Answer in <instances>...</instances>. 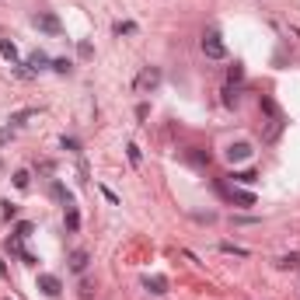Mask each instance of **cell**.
Listing matches in <instances>:
<instances>
[{"label": "cell", "instance_id": "4", "mask_svg": "<svg viewBox=\"0 0 300 300\" xmlns=\"http://www.w3.org/2000/svg\"><path fill=\"white\" fill-rule=\"evenodd\" d=\"M39 290L45 293V297H60V293H63L60 276H49V272H42V276H39Z\"/></svg>", "mask_w": 300, "mask_h": 300}, {"label": "cell", "instance_id": "9", "mask_svg": "<svg viewBox=\"0 0 300 300\" xmlns=\"http://www.w3.org/2000/svg\"><path fill=\"white\" fill-rule=\"evenodd\" d=\"M70 269H74V272H84V269H87V251H74V255H70Z\"/></svg>", "mask_w": 300, "mask_h": 300}, {"label": "cell", "instance_id": "8", "mask_svg": "<svg viewBox=\"0 0 300 300\" xmlns=\"http://www.w3.org/2000/svg\"><path fill=\"white\" fill-rule=\"evenodd\" d=\"M220 192H223V196H230L234 202H241V206H255V196H251V192H241V189H223V185H220Z\"/></svg>", "mask_w": 300, "mask_h": 300}, {"label": "cell", "instance_id": "24", "mask_svg": "<svg viewBox=\"0 0 300 300\" xmlns=\"http://www.w3.org/2000/svg\"><path fill=\"white\" fill-rule=\"evenodd\" d=\"M189 157L196 160V164H210V154H202V150H192V154H189Z\"/></svg>", "mask_w": 300, "mask_h": 300}, {"label": "cell", "instance_id": "3", "mask_svg": "<svg viewBox=\"0 0 300 300\" xmlns=\"http://www.w3.org/2000/svg\"><path fill=\"white\" fill-rule=\"evenodd\" d=\"M251 154H255V147H251V143H230V147H227V160H230V164H241V160H251Z\"/></svg>", "mask_w": 300, "mask_h": 300}, {"label": "cell", "instance_id": "10", "mask_svg": "<svg viewBox=\"0 0 300 300\" xmlns=\"http://www.w3.org/2000/svg\"><path fill=\"white\" fill-rule=\"evenodd\" d=\"M0 53H4V60H11V63H18V45L11 39H4L0 42Z\"/></svg>", "mask_w": 300, "mask_h": 300}, {"label": "cell", "instance_id": "5", "mask_svg": "<svg viewBox=\"0 0 300 300\" xmlns=\"http://www.w3.org/2000/svg\"><path fill=\"white\" fill-rule=\"evenodd\" d=\"M35 25H39L42 32H49V35H60V32H63V25H60V18H56V14H39V18H35Z\"/></svg>", "mask_w": 300, "mask_h": 300}, {"label": "cell", "instance_id": "1", "mask_svg": "<svg viewBox=\"0 0 300 300\" xmlns=\"http://www.w3.org/2000/svg\"><path fill=\"white\" fill-rule=\"evenodd\" d=\"M202 53H206L210 60H223V56H227V45H223V39L217 32H206V35H202Z\"/></svg>", "mask_w": 300, "mask_h": 300}, {"label": "cell", "instance_id": "18", "mask_svg": "<svg viewBox=\"0 0 300 300\" xmlns=\"http://www.w3.org/2000/svg\"><path fill=\"white\" fill-rule=\"evenodd\" d=\"M133 32H136L133 21H116V35H133Z\"/></svg>", "mask_w": 300, "mask_h": 300}, {"label": "cell", "instance_id": "19", "mask_svg": "<svg viewBox=\"0 0 300 300\" xmlns=\"http://www.w3.org/2000/svg\"><path fill=\"white\" fill-rule=\"evenodd\" d=\"M241 77H244V66H241V63H234V66L227 70V80H230V84H238Z\"/></svg>", "mask_w": 300, "mask_h": 300}, {"label": "cell", "instance_id": "15", "mask_svg": "<svg viewBox=\"0 0 300 300\" xmlns=\"http://www.w3.org/2000/svg\"><path fill=\"white\" fill-rule=\"evenodd\" d=\"M238 87H234V84H227V87H223V105H238Z\"/></svg>", "mask_w": 300, "mask_h": 300}, {"label": "cell", "instance_id": "2", "mask_svg": "<svg viewBox=\"0 0 300 300\" xmlns=\"http://www.w3.org/2000/svg\"><path fill=\"white\" fill-rule=\"evenodd\" d=\"M157 84H160V70H157V66H147L140 77H136V91H140V95H147V91H154Z\"/></svg>", "mask_w": 300, "mask_h": 300}, {"label": "cell", "instance_id": "12", "mask_svg": "<svg viewBox=\"0 0 300 300\" xmlns=\"http://www.w3.org/2000/svg\"><path fill=\"white\" fill-rule=\"evenodd\" d=\"M276 265H280V269H290V272H293V269L300 265V255H297V251H290V255H283V259L276 262Z\"/></svg>", "mask_w": 300, "mask_h": 300}, {"label": "cell", "instance_id": "25", "mask_svg": "<svg viewBox=\"0 0 300 300\" xmlns=\"http://www.w3.org/2000/svg\"><path fill=\"white\" fill-rule=\"evenodd\" d=\"M126 150H129V160H133V164H140V147H136V143H129Z\"/></svg>", "mask_w": 300, "mask_h": 300}, {"label": "cell", "instance_id": "11", "mask_svg": "<svg viewBox=\"0 0 300 300\" xmlns=\"http://www.w3.org/2000/svg\"><path fill=\"white\" fill-rule=\"evenodd\" d=\"M230 181H238V185H255V181H259V175H255V171H234V175H230Z\"/></svg>", "mask_w": 300, "mask_h": 300}, {"label": "cell", "instance_id": "17", "mask_svg": "<svg viewBox=\"0 0 300 300\" xmlns=\"http://www.w3.org/2000/svg\"><path fill=\"white\" fill-rule=\"evenodd\" d=\"M14 234H18V238H32V234H35V223H28V220H21L18 227H14Z\"/></svg>", "mask_w": 300, "mask_h": 300}, {"label": "cell", "instance_id": "21", "mask_svg": "<svg viewBox=\"0 0 300 300\" xmlns=\"http://www.w3.org/2000/svg\"><path fill=\"white\" fill-rule=\"evenodd\" d=\"M70 66H74L70 60H53V70H56V74H70Z\"/></svg>", "mask_w": 300, "mask_h": 300}, {"label": "cell", "instance_id": "23", "mask_svg": "<svg viewBox=\"0 0 300 300\" xmlns=\"http://www.w3.org/2000/svg\"><path fill=\"white\" fill-rule=\"evenodd\" d=\"M63 150H70V154H80V143L70 140V136H63Z\"/></svg>", "mask_w": 300, "mask_h": 300}, {"label": "cell", "instance_id": "13", "mask_svg": "<svg viewBox=\"0 0 300 300\" xmlns=\"http://www.w3.org/2000/svg\"><path fill=\"white\" fill-rule=\"evenodd\" d=\"M32 116H39V112H35V108H25V112H14V116H11V126H25V122L32 119Z\"/></svg>", "mask_w": 300, "mask_h": 300}, {"label": "cell", "instance_id": "14", "mask_svg": "<svg viewBox=\"0 0 300 300\" xmlns=\"http://www.w3.org/2000/svg\"><path fill=\"white\" fill-rule=\"evenodd\" d=\"M77 227H80V213L74 206H66V230H77Z\"/></svg>", "mask_w": 300, "mask_h": 300}, {"label": "cell", "instance_id": "20", "mask_svg": "<svg viewBox=\"0 0 300 300\" xmlns=\"http://www.w3.org/2000/svg\"><path fill=\"white\" fill-rule=\"evenodd\" d=\"M28 181H32L28 171H14V185H18V189H28Z\"/></svg>", "mask_w": 300, "mask_h": 300}, {"label": "cell", "instance_id": "6", "mask_svg": "<svg viewBox=\"0 0 300 300\" xmlns=\"http://www.w3.org/2000/svg\"><path fill=\"white\" fill-rule=\"evenodd\" d=\"M45 66H53V63H49V56H45L42 49H35V53L28 56V74H39V70H45Z\"/></svg>", "mask_w": 300, "mask_h": 300}, {"label": "cell", "instance_id": "16", "mask_svg": "<svg viewBox=\"0 0 300 300\" xmlns=\"http://www.w3.org/2000/svg\"><path fill=\"white\" fill-rule=\"evenodd\" d=\"M220 251H223V255H238V259H244V255H248L244 248H238V244H230V241H223V244H220Z\"/></svg>", "mask_w": 300, "mask_h": 300}, {"label": "cell", "instance_id": "22", "mask_svg": "<svg viewBox=\"0 0 300 300\" xmlns=\"http://www.w3.org/2000/svg\"><path fill=\"white\" fill-rule=\"evenodd\" d=\"M77 53L84 56V60H91V56H95V45H91V42H80V45H77Z\"/></svg>", "mask_w": 300, "mask_h": 300}, {"label": "cell", "instance_id": "7", "mask_svg": "<svg viewBox=\"0 0 300 300\" xmlns=\"http://www.w3.org/2000/svg\"><path fill=\"white\" fill-rule=\"evenodd\" d=\"M143 286H147L154 297H164V293H168V280H164V276H147V280H143Z\"/></svg>", "mask_w": 300, "mask_h": 300}]
</instances>
